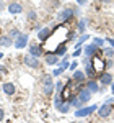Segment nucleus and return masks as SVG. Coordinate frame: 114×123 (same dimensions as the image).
<instances>
[{
	"mask_svg": "<svg viewBox=\"0 0 114 123\" xmlns=\"http://www.w3.org/2000/svg\"><path fill=\"white\" fill-rule=\"evenodd\" d=\"M88 64L95 69L96 76H98V74H101V72L104 71V67H106V62H104V61H103L99 56H91V61H90Z\"/></svg>",
	"mask_w": 114,
	"mask_h": 123,
	"instance_id": "f257e3e1",
	"label": "nucleus"
},
{
	"mask_svg": "<svg viewBox=\"0 0 114 123\" xmlns=\"http://www.w3.org/2000/svg\"><path fill=\"white\" fill-rule=\"evenodd\" d=\"M72 94H75V89H73V82L68 80L67 85L60 90V97H62L64 102H70V95H72Z\"/></svg>",
	"mask_w": 114,
	"mask_h": 123,
	"instance_id": "f03ea898",
	"label": "nucleus"
},
{
	"mask_svg": "<svg viewBox=\"0 0 114 123\" xmlns=\"http://www.w3.org/2000/svg\"><path fill=\"white\" fill-rule=\"evenodd\" d=\"M98 110V107L96 105H90V107H82V108H78L75 112L77 117H88V115H91L93 112Z\"/></svg>",
	"mask_w": 114,
	"mask_h": 123,
	"instance_id": "7ed1b4c3",
	"label": "nucleus"
},
{
	"mask_svg": "<svg viewBox=\"0 0 114 123\" xmlns=\"http://www.w3.org/2000/svg\"><path fill=\"white\" fill-rule=\"evenodd\" d=\"M42 85H44V94H46V95H49L51 92H52L54 84H52V79H51V76H44V79H42Z\"/></svg>",
	"mask_w": 114,
	"mask_h": 123,
	"instance_id": "20e7f679",
	"label": "nucleus"
},
{
	"mask_svg": "<svg viewBox=\"0 0 114 123\" xmlns=\"http://www.w3.org/2000/svg\"><path fill=\"white\" fill-rule=\"evenodd\" d=\"M73 12H75L73 8H64V10H62V13L59 15V20H60V21H64V23L68 21V20L73 17Z\"/></svg>",
	"mask_w": 114,
	"mask_h": 123,
	"instance_id": "39448f33",
	"label": "nucleus"
},
{
	"mask_svg": "<svg viewBox=\"0 0 114 123\" xmlns=\"http://www.w3.org/2000/svg\"><path fill=\"white\" fill-rule=\"evenodd\" d=\"M98 113H99V117H101V118L109 117V113H111V104H109V102H106L104 105H101V107L98 108Z\"/></svg>",
	"mask_w": 114,
	"mask_h": 123,
	"instance_id": "423d86ee",
	"label": "nucleus"
},
{
	"mask_svg": "<svg viewBox=\"0 0 114 123\" xmlns=\"http://www.w3.org/2000/svg\"><path fill=\"white\" fill-rule=\"evenodd\" d=\"M26 44H28V35H21V36L16 38V41H15V48H16V49H23Z\"/></svg>",
	"mask_w": 114,
	"mask_h": 123,
	"instance_id": "0eeeda50",
	"label": "nucleus"
},
{
	"mask_svg": "<svg viewBox=\"0 0 114 123\" xmlns=\"http://www.w3.org/2000/svg\"><path fill=\"white\" fill-rule=\"evenodd\" d=\"M90 98H91V92H90L88 89H83V90L78 94V100H80V102H82L83 105H85L86 102L90 100Z\"/></svg>",
	"mask_w": 114,
	"mask_h": 123,
	"instance_id": "6e6552de",
	"label": "nucleus"
},
{
	"mask_svg": "<svg viewBox=\"0 0 114 123\" xmlns=\"http://www.w3.org/2000/svg\"><path fill=\"white\" fill-rule=\"evenodd\" d=\"M46 64H49V66L59 64V56L54 54V53H47V54H46Z\"/></svg>",
	"mask_w": 114,
	"mask_h": 123,
	"instance_id": "1a4fd4ad",
	"label": "nucleus"
},
{
	"mask_svg": "<svg viewBox=\"0 0 114 123\" xmlns=\"http://www.w3.org/2000/svg\"><path fill=\"white\" fill-rule=\"evenodd\" d=\"M25 62H26L29 67H34V69L39 67V61L34 56H31V54H29V56H25Z\"/></svg>",
	"mask_w": 114,
	"mask_h": 123,
	"instance_id": "9d476101",
	"label": "nucleus"
},
{
	"mask_svg": "<svg viewBox=\"0 0 114 123\" xmlns=\"http://www.w3.org/2000/svg\"><path fill=\"white\" fill-rule=\"evenodd\" d=\"M8 12L13 13V15H16V13H21V12H23V7H21L20 3H15V2H13V3L8 5Z\"/></svg>",
	"mask_w": 114,
	"mask_h": 123,
	"instance_id": "9b49d317",
	"label": "nucleus"
},
{
	"mask_svg": "<svg viewBox=\"0 0 114 123\" xmlns=\"http://www.w3.org/2000/svg\"><path fill=\"white\" fill-rule=\"evenodd\" d=\"M49 36H51V30H49V28H42V30H39L38 38L41 39V41H47Z\"/></svg>",
	"mask_w": 114,
	"mask_h": 123,
	"instance_id": "f8f14e48",
	"label": "nucleus"
},
{
	"mask_svg": "<svg viewBox=\"0 0 114 123\" xmlns=\"http://www.w3.org/2000/svg\"><path fill=\"white\" fill-rule=\"evenodd\" d=\"M2 90H3L7 95H13V94H15V85L11 84V82H7V84H3Z\"/></svg>",
	"mask_w": 114,
	"mask_h": 123,
	"instance_id": "ddd939ff",
	"label": "nucleus"
},
{
	"mask_svg": "<svg viewBox=\"0 0 114 123\" xmlns=\"http://www.w3.org/2000/svg\"><path fill=\"white\" fill-rule=\"evenodd\" d=\"M86 89L91 92V94H95V92H98V84H96L95 79H90L88 82H86Z\"/></svg>",
	"mask_w": 114,
	"mask_h": 123,
	"instance_id": "4468645a",
	"label": "nucleus"
},
{
	"mask_svg": "<svg viewBox=\"0 0 114 123\" xmlns=\"http://www.w3.org/2000/svg\"><path fill=\"white\" fill-rule=\"evenodd\" d=\"M29 54H31V56H34V57H38V56L42 54V51H41V48H39V46L31 44V46H29Z\"/></svg>",
	"mask_w": 114,
	"mask_h": 123,
	"instance_id": "2eb2a0df",
	"label": "nucleus"
},
{
	"mask_svg": "<svg viewBox=\"0 0 114 123\" xmlns=\"http://www.w3.org/2000/svg\"><path fill=\"white\" fill-rule=\"evenodd\" d=\"M73 80L75 82H83L85 80V72L83 71H75L73 72Z\"/></svg>",
	"mask_w": 114,
	"mask_h": 123,
	"instance_id": "dca6fc26",
	"label": "nucleus"
},
{
	"mask_svg": "<svg viewBox=\"0 0 114 123\" xmlns=\"http://www.w3.org/2000/svg\"><path fill=\"white\" fill-rule=\"evenodd\" d=\"M95 53H96V44H88V46H85L86 56H95Z\"/></svg>",
	"mask_w": 114,
	"mask_h": 123,
	"instance_id": "f3484780",
	"label": "nucleus"
},
{
	"mask_svg": "<svg viewBox=\"0 0 114 123\" xmlns=\"http://www.w3.org/2000/svg\"><path fill=\"white\" fill-rule=\"evenodd\" d=\"M67 53V48H65V44H59V46L54 49V54H57V56H64Z\"/></svg>",
	"mask_w": 114,
	"mask_h": 123,
	"instance_id": "a211bd4d",
	"label": "nucleus"
},
{
	"mask_svg": "<svg viewBox=\"0 0 114 123\" xmlns=\"http://www.w3.org/2000/svg\"><path fill=\"white\" fill-rule=\"evenodd\" d=\"M57 110L62 112V113H67V112L70 110V102H62V104L57 107Z\"/></svg>",
	"mask_w": 114,
	"mask_h": 123,
	"instance_id": "6ab92c4d",
	"label": "nucleus"
},
{
	"mask_svg": "<svg viewBox=\"0 0 114 123\" xmlns=\"http://www.w3.org/2000/svg\"><path fill=\"white\" fill-rule=\"evenodd\" d=\"M99 77H101V84H104V85L113 84V76L111 74H103V76H99Z\"/></svg>",
	"mask_w": 114,
	"mask_h": 123,
	"instance_id": "aec40b11",
	"label": "nucleus"
},
{
	"mask_svg": "<svg viewBox=\"0 0 114 123\" xmlns=\"http://www.w3.org/2000/svg\"><path fill=\"white\" fill-rule=\"evenodd\" d=\"M85 76H90L91 79H95L96 77V72H95V69L90 66V64H86V72H85Z\"/></svg>",
	"mask_w": 114,
	"mask_h": 123,
	"instance_id": "412c9836",
	"label": "nucleus"
},
{
	"mask_svg": "<svg viewBox=\"0 0 114 123\" xmlns=\"http://www.w3.org/2000/svg\"><path fill=\"white\" fill-rule=\"evenodd\" d=\"M70 104L73 105V107H75L77 110H78V108H82V107H83V104H82V102H80V100H78V97H75V98H72V102H70Z\"/></svg>",
	"mask_w": 114,
	"mask_h": 123,
	"instance_id": "4be33fe9",
	"label": "nucleus"
},
{
	"mask_svg": "<svg viewBox=\"0 0 114 123\" xmlns=\"http://www.w3.org/2000/svg\"><path fill=\"white\" fill-rule=\"evenodd\" d=\"M20 36H21V33H20L16 28H13L10 31V38H20Z\"/></svg>",
	"mask_w": 114,
	"mask_h": 123,
	"instance_id": "5701e85b",
	"label": "nucleus"
},
{
	"mask_svg": "<svg viewBox=\"0 0 114 123\" xmlns=\"http://www.w3.org/2000/svg\"><path fill=\"white\" fill-rule=\"evenodd\" d=\"M0 44H3V46H10V44H11V39H10V38H2V39H0Z\"/></svg>",
	"mask_w": 114,
	"mask_h": 123,
	"instance_id": "b1692460",
	"label": "nucleus"
},
{
	"mask_svg": "<svg viewBox=\"0 0 114 123\" xmlns=\"http://www.w3.org/2000/svg\"><path fill=\"white\" fill-rule=\"evenodd\" d=\"M64 71H65V69H62V67H57L56 71H54V72H52V76H60V74H62V72H64Z\"/></svg>",
	"mask_w": 114,
	"mask_h": 123,
	"instance_id": "393cba45",
	"label": "nucleus"
},
{
	"mask_svg": "<svg viewBox=\"0 0 114 123\" xmlns=\"http://www.w3.org/2000/svg\"><path fill=\"white\" fill-rule=\"evenodd\" d=\"M80 54H82V48H80V46H77V48H75V51H73V56L78 57Z\"/></svg>",
	"mask_w": 114,
	"mask_h": 123,
	"instance_id": "a878e982",
	"label": "nucleus"
},
{
	"mask_svg": "<svg viewBox=\"0 0 114 123\" xmlns=\"http://www.w3.org/2000/svg\"><path fill=\"white\" fill-rule=\"evenodd\" d=\"M85 21H83V20H82V21H78V30H80V31H83V30H85Z\"/></svg>",
	"mask_w": 114,
	"mask_h": 123,
	"instance_id": "bb28decb",
	"label": "nucleus"
},
{
	"mask_svg": "<svg viewBox=\"0 0 114 123\" xmlns=\"http://www.w3.org/2000/svg\"><path fill=\"white\" fill-rule=\"evenodd\" d=\"M93 44H96V46H101V44H103V39L95 38V39H93Z\"/></svg>",
	"mask_w": 114,
	"mask_h": 123,
	"instance_id": "cd10ccee",
	"label": "nucleus"
},
{
	"mask_svg": "<svg viewBox=\"0 0 114 123\" xmlns=\"http://www.w3.org/2000/svg\"><path fill=\"white\" fill-rule=\"evenodd\" d=\"M86 39H88V36H86V35H83V36H82V38L78 39V43H77V46H80V44H82V43H83V41H86Z\"/></svg>",
	"mask_w": 114,
	"mask_h": 123,
	"instance_id": "c85d7f7f",
	"label": "nucleus"
},
{
	"mask_svg": "<svg viewBox=\"0 0 114 123\" xmlns=\"http://www.w3.org/2000/svg\"><path fill=\"white\" fill-rule=\"evenodd\" d=\"M77 64H78V62H77V61H73V62L70 64V71H75V69H77Z\"/></svg>",
	"mask_w": 114,
	"mask_h": 123,
	"instance_id": "c756f323",
	"label": "nucleus"
},
{
	"mask_svg": "<svg viewBox=\"0 0 114 123\" xmlns=\"http://www.w3.org/2000/svg\"><path fill=\"white\" fill-rule=\"evenodd\" d=\"M0 74H2V76H5V74H7V67L0 66Z\"/></svg>",
	"mask_w": 114,
	"mask_h": 123,
	"instance_id": "7c9ffc66",
	"label": "nucleus"
},
{
	"mask_svg": "<svg viewBox=\"0 0 114 123\" xmlns=\"http://www.w3.org/2000/svg\"><path fill=\"white\" fill-rule=\"evenodd\" d=\"M60 67H62V69H67V67H68V62H67V61H62V62H60Z\"/></svg>",
	"mask_w": 114,
	"mask_h": 123,
	"instance_id": "2f4dec72",
	"label": "nucleus"
},
{
	"mask_svg": "<svg viewBox=\"0 0 114 123\" xmlns=\"http://www.w3.org/2000/svg\"><path fill=\"white\" fill-rule=\"evenodd\" d=\"M113 54H114L113 49H106V56H113Z\"/></svg>",
	"mask_w": 114,
	"mask_h": 123,
	"instance_id": "473e14b6",
	"label": "nucleus"
},
{
	"mask_svg": "<svg viewBox=\"0 0 114 123\" xmlns=\"http://www.w3.org/2000/svg\"><path fill=\"white\" fill-rule=\"evenodd\" d=\"M28 17H29V18H36V13H34V12H29Z\"/></svg>",
	"mask_w": 114,
	"mask_h": 123,
	"instance_id": "72a5a7b5",
	"label": "nucleus"
},
{
	"mask_svg": "<svg viewBox=\"0 0 114 123\" xmlns=\"http://www.w3.org/2000/svg\"><path fill=\"white\" fill-rule=\"evenodd\" d=\"M3 115H5V112H3V110H2V108H0V122H2V120H3Z\"/></svg>",
	"mask_w": 114,
	"mask_h": 123,
	"instance_id": "f704fd0d",
	"label": "nucleus"
},
{
	"mask_svg": "<svg viewBox=\"0 0 114 123\" xmlns=\"http://www.w3.org/2000/svg\"><path fill=\"white\" fill-rule=\"evenodd\" d=\"M108 43H109L111 46H114V39H109V38H108Z\"/></svg>",
	"mask_w": 114,
	"mask_h": 123,
	"instance_id": "c9c22d12",
	"label": "nucleus"
},
{
	"mask_svg": "<svg viewBox=\"0 0 114 123\" xmlns=\"http://www.w3.org/2000/svg\"><path fill=\"white\" fill-rule=\"evenodd\" d=\"M78 3H80V5H83V3H86V0H78Z\"/></svg>",
	"mask_w": 114,
	"mask_h": 123,
	"instance_id": "e433bc0d",
	"label": "nucleus"
},
{
	"mask_svg": "<svg viewBox=\"0 0 114 123\" xmlns=\"http://www.w3.org/2000/svg\"><path fill=\"white\" fill-rule=\"evenodd\" d=\"M111 90H113V94H114V84H111Z\"/></svg>",
	"mask_w": 114,
	"mask_h": 123,
	"instance_id": "4c0bfd02",
	"label": "nucleus"
},
{
	"mask_svg": "<svg viewBox=\"0 0 114 123\" xmlns=\"http://www.w3.org/2000/svg\"><path fill=\"white\" fill-rule=\"evenodd\" d=\"M2 57H3V54H2V53H0V59H2Z\"/></svg>",
	"mask_w": 114,
	"mask_h": 123,
	"instance_id": "58836bf2",
	"label": "nucleus"
},
{
	"mask_svg": "<svg viewBox=\"0 0 114 123\" xmlns=\"http://www.w3.org/2000/svg\"><path fill=\"white\" fill-rule=\"evenodd\" d=\"M0 7H2V2H0Z\"/></svg>",
	"mask_w": 114,
	"mask_h": 123,
	"instance_id": "ea45409f",
	"label": "nucleus"
},
{
	"mask_svg": "<svg viewBox=\"0 0 114 123\" xmlns=\"http://www.w3.org/2000/svg\"><path fill=\"white\" fill-rule=\"evenodd\" d=\"M0 90H2V87H0Z\"/></svg>",
	"mask_w": 114,
	"mask_h": 123,
	"instance_id": "a19ab883",
	"label": "nucleus"
}]
</instances>
